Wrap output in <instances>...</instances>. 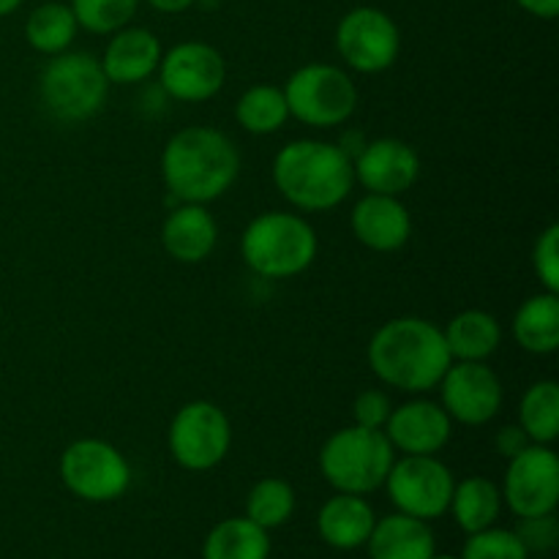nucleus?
<instances>
[{
	"instance_id": "obj_1",
	"label": "nucleus",
	"mask_w": 559,
	"mask_h": 559,
	"mask_svg": "<svg viewBox=\"0 0 559 559\" xmlns=\"http://www.w3.org/2000/svg\"><path fill=\"white\" fill-rule=\"evenodd\" d=\"M453 364L445 336L420 317L385 322L369 342V366L385 385L404 393H426L440 385Z\"/></svg>"
},
{
	"instance_id": "obj_2",
	"label": "nucleus",
	"mask_w": 559,
	"mask_h": 559,
	"mask_svg": "<svg viewBox=\"0 0 559 559\" xmlns=\"http://www.w3.org/2000/svg\"><path fill=\"white\" fill-rule=\"evenodd\" d=\"M240 173V153L224 131L211 126H189L167 142L162 153V175L180 202L218 200L233 189Z\"/></svg>"
},
{
	"instance_id": "obj_3",
	"label": "nucleus",
	"mask_w": 559,
	"mask_h": 559,
	"mask_svg": "<svg viewBox=\"0 0 559 559\" xmlns=\"http://www.w3.org/2000/svg\"><path fill=\"white\" fill-rule=\"evenodd\" d=\"M273 183L300 211H333L355 186L353 158L331 142L295 140L278 151Z\"/></svg>"
},
{
	"instance_id": "obj_4",
	"label": "nucleus",
	"mask_w": 559,
	"mask_h": 559,
	"mask_svg": "<svg viewBox=\"0 0 559 559\" xmlns=\"http://www.w3.org/2000/svg\"><path fill=\"white\" fill-rule=\"evenodd\" d=\"M317 249L314 227L306 218L282 211L257 216L240 238L243 262L262 278L300 276L314 262Z\"/></svg>"
},
{
	"instance_id": "obj_5",
	"label": "nucleus",
	"mask_w": 559,
	"mask_h": 559,
	"mask_svg": "<svg viewBox=\"0 0 559 559\" xmlns=\"http://www.w3.org/2000/svg\"><path fill=\"white\" fill-rule=\"evenodd\" d=\"M393 462L396 459L385 431L358 424L328 437L320 451L322 475L342 495L364 497L385 486Z\"/></svg>"
},
{
	"instance_id": "obj_6",
	"label": "nucleus",
	"mask_w": 559,
	"mask_h": 559,
	"mask_svg": "<svg viewBox=\"0 0 559 559\" xmlns=\"http://www.w3.org/2000/svg\"><path fill=\"white\" fill-rule=\"evenodd\" d=\"M38 91L52 118L63 123H80L104 107L109 80L104 76L102 60L93 58L91 52H60L44 66Z\"/></svg>"
},
{
	"instance_id": "obj_7",
	"label": "nucleus",
	"mask_w": 559,
	"mask_h": 559,
	"mask_svg": "<svg viewBox=\"0 0 559 559\" xmlns=\"http://www.w3.org/2000/svg\"><path fill=\"white\" fill-rule=\"evenodd\" d=\"M284 98L289 115L300 123L333 129L353 118L358 107V87L338 66L309 63L289 76Z\"/></svg>"
},
{
	"instance_id": "obj_8",
	"label": "nucleus",
	"mask_w": 559,
	"mask_h": 559,
	"mask_svg": "<svg viewBox=\"0 0 559 559\" xmlns=\"http://www.w3.org/2000/svg\"><path fill=\"white\" fill-rule=\"evenodd\" d=\"M60 478L66 489L85 502H112L131 486V467L109 442L85 437L71 442L60 456Z\"/></svg>"
},
{
	"instance_id": "obj_9",
	"label": "nucleus",
	"mask_w": 559,
	"mask_h": 559,
	"mask_svg": "<svg viewBox=\"0 0 559 559\" xmlns=\"http://www.w3.org/2000/svg\"><path fill=\"white\" fill-rule=\"evenodd\" d=\"M169 453L191 473H205L224 462L233 445V426L222 407L211 402H189L175 413L167 431Z\"/></svg>"
},
{
	"instance_id": "obj_10",
	"label": "nucleus",
	"mask_w": 559,
	"mask_h": 559,
	"mask_svg": "<svg viewBox=\"0 0 559 559\" xmlns=\"http://www.w3.org/2000/svg\"><path fill=\"white\" fill-rule=\"evenodd\" d=\"M336 49L349 69L360 74H380L396 63L402 33L382 9L358 5L338 22Z\"/></svg>"
},
{
	"instance_id": "obj_11",
	"label": "nucleus",
	"mask_w": 559,
	"mask_h": 559,
	"mask_svg": "<svg viewBox=\"0 0 559 559\" xmlns=\"http://www.w3.org/2000/svg\"><path fill=\"white\" fill-rule=\"evenodd\" d=\"M385 486L399 513L431 522L451 508L456 480L440 459L404 456L402 462H393Z\"/></svg>"
},
{
	"instance_id": "obj_12",
	"label": "nucleus",
	"mask_w": 559,
	"mask_h": 559,
	"mask_svg": "<svg viewBox=\"0 0 559 559\" xmlns=\"http://www.w3.org/2000/svg\"><path fill=\"white\" fill-rule=\"evenodd\" d=\"M508 508L519 519H535L555 513L559 502V459L549 445L533 442L519 456L508 459L506 486Z\"/></svg>"
},
{
	"instance_id": "obj_13",
	"label": "nucleus",
	"mask_w": 559,
	"mask_h": 559,
	"mask_svg": "<svg viewBox=\"0 0 559 559\" xmlns=\"http://www.w3.org/2000/svg\"><path fill=\"white\" fill-rule=\"evenodd\" d=\"M158 80L175 102L200 104L216 96L227 80L222 52L205 41H183L158 60Z\"/></svg>"
},
{
	"instance_id": "obj_14",
	"label": "nucleus",
	"mask_w": 559,
	"mask_h": 559,
	"mask_svg": "<svg viewBox=\"0 0 559 559\" xmlns=\"http://www.w3.org/2000/svg\"><path fill=\"white\" fill-rule=\"evenodd\" d=\"M442 409L464 426H484L500 413L502 382L486 360H456L440 380Z\"/></svg>"
},
{
	"instance_id": "obj_15",
	"label": "nucleus",
	"mask_w": 559,
	"mask_h": 559,
	"mask_svg": "<svg viewBox=\"0 0 559 559\" xmlns=\"http://www.w3.org/2000/svg\"><path fill=\"white\" fill-rule=\"evenodd\" d=\"M353 173L369 194L399 197L418 180L420 156L407 142L385 136L366 142L364 151L353 158Z\"/></svg>"
},
{
	"instance_id": "obj_16",
	"label": "nucleus",
	"mask_w": 559,
	"mask_h": 559,
	"mask_svg": "<svg viewBox=\"0 0 559 559\" xmlns=\"http://www.w3.org/2000/svg\"><path fill=\"white\" fill-rule=\"evenodd\" d=\"M382 431L393 451H402L404 456H435L451 442L453 424L442 404L415 399L391 409V418Z\"/></svg>"
},
{
	"instance_id": "obj_17",
	"label": "nucleus",
	"mask_w": 559,
	"mask_h": 559,
	"mask_svg": "<svg viewBox=\"0 0 559 559\" xmlns=\"http://www.w3.org/2000/svg\"><path fill=\"white\" fill-rule=\"evenodd\" d=\"M353 235L371 251H399L413 235V218L399 197L366 194L355 202L353 218H349Z\"/></svg>"
},
{
	"instance_id": "obj_18",
	"label": "nucleus",
	"mask_w": 559,
	"mask_h": 559,
	"mask_svg": "<svg viewBox=\"0 0 559 559\" xmlns=\"http://www.w3.org/2000/svg\"><path fill=\"white\" fill-rule=\"evenodd\" d=\"M162 41L145 27H120L107 44L102 58L109 85H136L145 82L162 60Z\"/></svg>"
},
{
	"instance_id": "obj_19",
	"label": "nucleus",
	"mask_w": 559,
	"mask_h": 559,
	"mask_svg": "<svg viewBox=\"0 0 559 559\" xmlns=\"http://www.w3.org/2000/svg\"><path fill=\"white\" fill-rule=\"evenodd\" d=\"M162 243L173 260L197 265L207 260L218 243V224L207 213L205 205L197 202H180L162 227Z\"/></svg>"
},
{
	"instance_id": "obj_20",
	"label": "nucleus",
	"mask_w": 559,
	"mask_h": 559,
	"mask_svg": "<svg viewBox=\"0 0 559 559\" xmlns=\"http://www.w3.org/2000/svg\"><path fill=\"white\" fill-rule=\"evenodd\" d=\"M374 511H371L369 502L360 495H342L322 506L320 519H317V527H320L322 540L333 549H358L369 540L371 530H374Z\"/></svg>"
},
{
	"instance_id": "obj_21",
	"label": "nucleus",
	"mask_w": 559,
	"mask_h": 559,
	"mask_svg": "<svg viewBox=\"0 0 559 559\" xmlns=\"http://www.w3.org/2000/svg\"><path fill=\"white\" fill-rule=\"evenodd\" d=\"M366 546L371 559H431L435 535L424 519L393 513L382 522H374Z\"/></svg>"
},
{
	"instance_id": "obj_22",
	"label": "nucleus",
	"mask_w": 559,
	"mask_h": 559,
	"mask_svg": "<svg viewBox=\"0 0 559 559\" xmlns=\"http://www.w3.org/2000/svg\"><path fill=\"white\" fill-rule=\"evenodd\" d=\"M513 336L533 355H551L559 349V295L540 293L524 300L513 317Z\"/></svg>"
},
{
	"instance_id": "obj_23",
	"label": "nucleus",
	"mask_w": 559,
	"mask_h": 559,
	"mask_svg": "<svg viewBox=\"0 0 559 559\" xmlns=\"http://www.w3.org/2000/svg\"><path fill=\"white\" fill-rule=\"evenodd\" d=\"M448 353L456 360H486L500 349L502 328L495 314L480 309H467L453 317L442 331Z\"/></svg>"
},
{
	"instance_id": "obj_24",
	"label": "nucleus",
	"mask_w": 559,
	"mask_h": 559,
	"mask_svg": "<svg viewBox=\"0 0 559 559\" xmlns=\"http://www.w3.org/2000/svg\"><path fill=\"white\" fill-rule=\"evenodd\" d=\"M271 538L267 530L251 519H224L211 530L202 546V559H267Z\"/></svg>"
},
{
	"instance_id": "obj_25",
	"label": "nucleus",
	"mask_w": 559,
	"mask_h": 559,
	"mask_svg": "<svg viewBox=\"0 0 559 559\" xmlns=\"http://www.w3.org/2000/svg\"><path fill=\"white\" fill-rule=\"evenodd\" d=\"M500 506L502 495L495 486V480L473 475V478L453 486L451 508L448 511H453V519H456V524L464 533L473 535L480 533V530L495 527L497 516H500Z\"/></svg>"
},
{
	"instance_id": "obj_26",
	"label": "nucleus",
	"mask_w": 559,
	"mask_h": 559,
	"mask_svg": "<svg viewBox=\"0 0 559 559\" xmlns=\"http://www.w3.org/2000/svg\"><path fill=\"white\" fill-rule=\"evenodd\" d=\"M76 16L71 5L49 0L31 11L25 22V38L36 52L60 55L74 44L76 38Z\"/></svg>"
},
{
	"instance_id": "obj_27",
	"label": "nucleus",
	"mask_w": 559,
	"mask_h": 559,
	"mask_svg": "<svg viewBox=\"0 0 559 559\" xmlns=\"http://www.w3.org/2000/svg\"><path fill=\"white\" fill-rule=\"evenodd\" d=\"M519 426L538 445H551L559 437V388L555 380H540L527 388L519 407Z\"/></svg>"
},
{
	"instance_id": "obj_28",
	"label": "nucleus",
	"mask_w": 559,
	"mask_h": 559,
	"mask_svg": "<svg viewBox=\"0 0 559 559\" xmlns=\"http://www.w3.org/2000/svg\"><path fill=\"white\" fill-rule=\"evenodd\" d=\"M235 118L249 134H273L289 118L287 98L276 85H254L235 104Z\"/></svg>"
},
{
	"instance_id": "obj_29",
	"label": "nucleus",
	"mask_w": 559,
	"mask_h": 559,
	"mask_svg": "<svg viewBox=\"0 0 559 559\" xmlns=\"http://www.w3.org/2000/svg\"><path fill=\"white\" fill-rule=\"evenodd\" d=\"M295 511V491L287 480L265 478L249 491L246 500V519L260 524L262 530L282 527Z\"/></svg>"
},
{
	"instance_id": "obj_30",
	"label": "nucleus",
	"mask_w": 559,
	"mask_h": 559,
	"mask_svg": "<svg viewBox=\"0 0 559 559\" xmlns=\"http://www.w3.org/2000/svg\"><path fill=\"white\" fill-rule=\"evenodd\" d=\"M140 0H71L76 25L91 33H115L131 22Z\"/></svg>"
},
{
	"instance_id": "obj_31",
	"label": "nucleus",
	"mask_w": 559,
	"mask_h": 559,
	"mask_svg": "<svg viewBox=\"0 0 559 559\" xmlns=\"http://www.w3.org/2000/svg\"><path fill=\"white\" fill-rule=\"evenodd\" d=\"M462 559H530V555L516 533L489 527L469 535Z\"/></svg>"
},
{
	"instance_id": "obj_32",
	"label": "nucleus",
	"mask_w": 559,
	"mask_h": 559,
	"mask_svg": "<svg viewBox=\"0 0 559 559\" xmlns=\"http://www.w3.org/2000/svg\"><path fill=\"white\" fill-rule=\"evenodd\" d=\"M533 265L546 293H559V224H549L540 233L533 251Z\"/></svg>"
},
{
	"instance_id": "obj_33",
	"label": "nucleus",
	"mask_w": 559,
	"mask_h": 559,
	"mask_svg": "<svg viewBox=\"0 0 559 559\" xmlns=\"http://www.w3.org/2000/svg\"><path fill=\"white\" fill-rule=\"evenodd\" d=\"M516 535L524 544V549H527V555H549V551H555L559 540V524L555 513L522 519V527L516 530Z\"/></svg>"
},
{
	"instance_id": "obj_34",
	"label": "nucleus",
	"mask_w": 559,
	"mask_h": 559,
	"mask_svg": "<svg viewBox=\"0 0 559 559\" xmlns=\"http://www.w3.org/2000/svg\"><path fill=\"white\" fill-rule=\"evenodd\" d=\"M391 399L382 391H364L358 393L353 404V418L358 426H366V429H385L388 418H391Z\"/></svg>"
},
{
	"instance_id": "obj_35",
	"label": "nucleus",
	"mask_w": 559,
	"mask_h": 559,
	"mask_svg": "<svg viewBox=\"0 0 559 559\" xmlns=\"http://www.w3.org/2000/svg\"><path fill=\"white\" fill-rule=\"evenodd\" d=\"M495 445H497V451L502 453V456L513 459V456H519L524 448L533 445V440H530L527 431H524L522 426H502V429L497 431Z\"/></svg>"
},
{
	"instance_id": "obj_36",
	"label": "nucleus",
	"mask_w": 559,
	"mask_h": 559,
	"mask_svg": "<svg viewBox=\"0 0 559 559\" xmlns=\"http://www.w3.org/2000/svg\"><path fill=\"white\" fill-rule=\"evenodd\" d=\"M527 14L538 16V20H555L559 14V0H516Z\"/></svg>"
},
{
	"instance_id": "obj_37",
	"label": "nucleus",
	"mask_w": 559,
	"mask_h": 559,
	"mask_svg": "<svg viewBox=\"0 0 559 559\" xmlns=\"http://www.w3.org/2000/svg\"><path fill=\"white\" fill-rule=\"evenodd\" d=\"M156 11H164V14H180V11L191 9L197 0H147Z\"/></svg>"
},
{
	"instance_id": "obj_38",
	"label": "nucleus",
	"mask_w": 559,
	"mask_h": 559,
	"mask_svg": "<svg viewBox=\"0 0 559 559\" xmlns=\"http://www.w3.org/2000/svg\"><path fill=\"white\" fill-rule=\"evenodd\" d=\"M22 5V0H0V16H9L14 14L16 9Z\"/></svg>"
},
{
	"instance_id": "obj_39",
	"label": "nucleus",
	"mask_w": 559,
	"mask_h": 559,
	"mask_svg": "<svg viewBox=\"0 0 559 559\" xmlns=\"http://www.w3.org/2000/svg\"><path fill=\"white\" fill-rule=\"evenodd\" d=\"M431 559H456V557H448V555H442V557H437V555H431Z\"/></svg>"
}]
</instances>
